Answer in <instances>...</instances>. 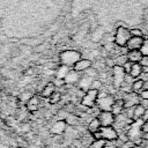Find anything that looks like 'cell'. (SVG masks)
Listing matches in <instances>:
<instances>
[{
  "label": "cell",
  "mask_w": 148,
  "mask_h": 148,
  "mask_svg": "<svg viewBox=\"0 0 148 148\" xmlns=\"http://www.w3.org/2000/svg\"><path fill=\"white\" fill-rule=\"evenodd\" d=\"M81 59V53L75 50H66L59 54L60 65H66L68 67H73Z\"/></svg>",
  "instance_id": "6da1fadb"
},
{
  "label": "cell",
  "mask_w": 148,
  "mask_h": 148,
  "mask_svg": "<svg viewBox=\"0 0 148 148\" xmlns=\"http://www.w3.org/2000/svg\"><path fill=\"white\" fill-rule=\"evenodd\" d=\"M114 99L116 98L108 92H104V94L98 92V98H97L96 105L101 111H111V108H112Z\"/></svg>",
  "instance_id": "7a4b0ae2"
},
{
  "label": "cell",
  "mask_w": 148,
  "mask_h": 148,
  "mask_svg": "<svg viewBox=\"0 0 148 148\" xmlns=\"http://www.w3.org/2000/svg\"><path fill=\"white\" fill-rule=\"evenodd\" d=\"M131 32H130V29L125 28V27H118L117 30H116V34H114V37H113V42L116 45L123 47L126 45V43L128 42V39L131 38Z\"/></svg>",
  "instance_id": "3957f363"
},
{
  "label": "cell",
  "mask_w": 148,
  "mask_h": 148,
  "mask_svg": "<svg viewBox=\"0 0 148 148\" xmlns=\"http://www.w3.org/2000/svg\"><path fill=\"white\" fill-rule=\"evenodd\" d=\"M98 92L99 90H95V89H88L83 97L81 98V104L88 109H91L96 105V102H97V98H98Z\"/></svg>",
  "instance_id": "277c9868"
},
{
  "label": "cell",
  "mask_w": 148,
  "mask_h": 148,
  "mask_svg": "<svg viewBox=\"0 0 148 148\" xmlns=\"http://www.w3.org/2000/svg\"><path fill=\"white\" fill-rule=\"evenodd\" d=\"M125 76H126V72L124 71L123 66H118V65H114L112 67V83H113V87L116 89H119L125 80Z\"/></svg>",
  "instance_id": "5b68a950"
},
{
  "label": "cell",
  "mask_w": 148,
  "mask_h": 148,
  "mask_svg": "<svg viewBox=\"0 0 148 148\" xmlns=\"http://www.w3.org/2000/svg\"><path fill=\"white\" fill-rule=\"evenodd\" d=\"M99 133L102 135V139L105 141H114L119 139V134L117 132V130L112 126H101L99 128Z\"/></svg>",
  "instance_id": "8992f818"
},
{
  "label": "cell",
  "mask_w": 148,
  "mask_h": 148,
  "mask_svg": "<svg viewBox=\"0 0 148 148\" xmlns=\"http://www.w3.org/2000/svg\"><path fill=\"white\" fill-rule=\"evenodd\" d=\"M97 118L101 123V126H112L116 120V116L111 111H99Z\"/></svg>",
  "instance_id": "52a82bcc"
},
{
  "label": "cell",
  "mask_w": 148,
  "mask_h": 148,
  "mask_svg": "<svg viewBox=\"0 0 148 148\" xmlns=\"http://www.w3.org/2000/svg\"><path fill=\"white\" fill-rule=\"evenodd\" d=\"M82 74H80V72L77 71H74V69H71L68 72V74L65 76V84H75L80 81Z\"/></svg>",
  "instance_id": "ba28073f"
},
{
  "label": "cell",
  "mask_w": 148,
  "mask_h": 148,
  "mask_svg": "<svg viewBox=\"0 0 148 148\" xmlns=\"http://www.w3.org/2000/svg\"><path fill=\"white\" fill-rule=\"evenodd\" d=\"M2 133L3 132L0 130V148H21L15 141L9 140V138H7Z\"/></svg>",
  "instance_id": "9c48e42d"
},
{
  "label": "cell",
  "mask_w": 148,
  "mask_h": 148,
  "mask_svg": "<svg viewBox=\"0 0 148 148\" xmlns=\"http://www.w3.org/2000/svg\"><path fill=\"white\" fill-rule=\"evenodd\" d=\"M142 42H143V37H134V36H132L128 39V42L126 43L125 46L127 47L128 51L130 50H139L141 44H142Z\"/></svg>",
  "instance_id": "30bf717a"
},
{
  "label": "cell",
  "mask_w": 148,
  "mask_h": 148,
  "mask_svg": "<svg viewBox=\"0 0 148 148\" xmlns=\"http://www.w3.org/2000/svg\"><path fill=\"white\" fill-rule=\"evenodd\" d=\"M66 121H65V119H60V120H57L53 125H52V127H51V133L52 134H58V135H61L64 132H65V130H66Z\"/></svg>",
  "instance_id": "8fae6325"
},
{
  "label": "cell",
  "mask_w": 148,
  "mask_h": 148,
  "mask_svg": "<svg viewBox=\"0 0 148 148\" xmlns=\"http://www.w3.org/2000/svg\"><path fill=\"white\" fill-rule=\"evenodd\" d=\"M91 65H92V62H91L90 59H80V60L73 66V69H74V71H77V72H83V71H86L87 68L91 67Z\"/></svg>",
  "instance_id": "7c38bea8"
},
{
  "label": "cell",
  "mask_w": 148,
  "mask_h": 148,
  "mask_svg": "<svg viewBox=\"0 0 148 148\" xmlns=\"http://www.w3.org/2000/svg\"><path fill=\"white\" fill-rule=\"evenodd\" d=\"M124 109H125L124 99L123 98H118V99H114V102L112 104V108H111V112L114 116H119L120 113H123Z\"/></svg>",
  "instance_id": "4fadbf2b"
},
{
  "label": "cell",
  "mask_w": 148,
  "mask_h": 148,
  "mask_svg": "<svg viewBox=\"0 0 148 148\" xmlns=\"http://www.w3.org/2000/svg\"><path fill=\"white\" fill-rule=\"evenodd\" d=\"M146 111V108L142 105V104H136L134 105V109H133V117H132V120L133 121H138V120H141L143 113Z\"/></svg>",
  "instance_id": "5bb4252c"
},
{
  "label": "cell",
  "mask_w": 148,
  "mask_h": 148,
  "mask_svg": "<svg viewBox=\"0 0 148 148\" xmlns=\"http://www.w3.org/2000/svg\"><path fill=\"white\" fill-rule=\"evenodd\" d=\"M126 56H127L128 61H131V62H140V60H141L142 57H143V56L141 54L140 50H130Z\"/></svg>",
  "instance_id": "9a60e30c"
},
{
  "label": "cell",
  "mask_w": 148,
  "mask_h": 148,
  "mask_svg": "<svg viewBox=\"0 0 148 148\" xmlns=\"http://www.w3.org/2000/svg\"><path fill=\"white\" fill-rule=\"evenodd\" d=\"M54 91H56V86L53 84V82H49V83H46V86H45V87L43 88V90L40 91V96L49 98Z\"/></svg>",
  "instance_id": "2e32d148"
},
{
  "label": "cell",
  "mask_w": 148,
  "mask_h": 148,
  "mask_svg": "<svg viewBox=\"0 0 148 148\" xmlns=\"http://www.w3.org/2000/svg\"><path fill=\"white\" fill-rule=\"evenodd\" d=\"M141 74H142V66L140 65V62H133L130 71V75L133 79H135V77H139Z\"/></svg>",
  "instance_id": "e0dca14e"
},
{
  "label": "cell",
  "mask_w": 148,
  "mask_h": 148,
  "mask_svg": "<svg viewBox=\"0 0 148 148\" xmlns=\"http://www.w3.org/2000/svg\"><path fill=\"white\" fill-rule=\"evenodd\" d=\"M71 71V67L66 66V65H60L57 71H56V77H59V79H65V76L68 74V72Z\"/></svg>",
  "instance_id": "ac0fdd59"
},
{
  "label": "cell",
  "mask_w": 148,
  "mask_h": 148,
  "mask_svg": "<svg viewBox=\"0 0 148 148\" xmlns=\"http://www.w3.org/2000/svg\"><path fill=\"white\" fill-rule=\"evenodd\" d=\"M99 128H101V123H99L98 118L97 117L92 118L89 121V124H88V131H89V133H94V132L98 131Z\"/></svg>",
  "instance_id": "d6986e66"
},
{
  "label": "cell",
  "mask_w": 148,
  "mask_h": 148,
  "mask_svg": "<svg viewBox=\"0 0 148 148\" xmlns=\"http://www.w3.org/2000/svg\"><path fill=\"white\" fill-rule=\"evenodd\" d=\"M143 83H145V81H143L142 79H138V80L133 81V83H132V86H131L132 91L135 92V94H139V92L143 89Z\"/></svg>",
  "instance_id": "ffe728a7"
},
{
  "label": "cell",
  "mask_w": 148,
  "mask_h": 148,
  "mask_svg": "<svg viewBox=\"0 0 148 148\" xmlns=\"http://www.w3.org/2000/svg\"><path fill=\"white\" fill-rule=\"evenodd\" d=\"M61 101V94L59 91H54L50 97H49V102L50 104H58Z\"/></svg>",
  "instance_id": "44dd1931"
},
{
  "label": "cell",
  "mask_w": 148,
  "mask_h": 148,
  "mask_svg": "<svg viewBox=\"0 0 148 148\" xmlns=\"http://www.w3.org/2000/svg\"><path fill=\"white\" fill-rule=\"evenodd\" d=\"M105 146H106V141L102 139V140H94L88 148H105Z\"/></svg>",
  "instance_id": "7402d4cb"
},
{
  "label": "cell",
  "mask_w": 148,
  "mask_h": 148,
  "mask_svg": "<svg viewBox=\"0 0 148 148\" xmlns=\"http://www.w3.org/2000/svg\"><path fill=\"white\" fill-rule=\"evenodd\" d=\"M139 50H140V52H141V54L143 57H148V38L143 39V42H142V44H141Z\"/></svg>",
  "instance_id": "603a6c76"
},
{
  "label": "cell",
  "mask_w": 148,
  "mask_h": 148,
  "mask_svg": "<svg viewBox=\"0 0 148 148\" xmlns=\"http://www.w3.org/2000/svg\"><path fill=\"white\" fill-rule=\"evenodd\" d=\"M102 87H103L102 81H101V80H98V79H94V80H92V82H91V84H90V88H89V89L101 90V89H102Z\"/></svg>",
  "instance_id": "cb8c5ba5"
},
{
  "label": "cell",
  "mask_w": 148,
  "mask_h": 148,
  "mask_svg": "<svg viewBox=\"0 0 148 148\" xmlns=\"http://www.w3.org/2000/svg\"><path fill=\"white\" fill-rule=\"evenodd\" d=\"M127 60H128V59H127V56H126V54H121V56H119L118 58H116L114 64L118 65V66H123Z\"/></svg>",
  "instance_id": "d4e9b609"
},
{
  "label": "cell",
  "mask_w": 148,
  "mask_h": 148,
  "mask_svg": "<svg viewBox=\"0 0 148 148\" xmlns=\"http://www.w3.org/2000/svg\"><path fill=\"white\" fill-rule=\"evenodd\" d=\"M130 32H131V36H134V37H142V36H143V32H142L140 29H138V28L131 29Z\"/></svg>",
  "instance_id": "484cf974"
},
{
  "label": "cell",
  "mask_w": 148,
  "mask_h": 148,
  "mask_svg": "<svg viewBox=\"0 0 148 148\" xmlns=\"http://www.w3.org/2000/svg\"><path fill=\"white\" fill-rule=\"evenodd\" d=\"M38 103H39L38 97L35 96V95H32V96L29 98V101L27 102V105H38Z\"/></svg>",
  "instance_id": "4316f807"
},
{
  "label": "cell",
  "mask_w": 148,
  "mask_h": 148,
  "mask_svg": "<svg viewBox=\"0 0 148 148\" xmlns=\"http://www.w3.org/2000/svg\"><path fill=\"white\" fill-rule=\"evenodd\" d=\"M140 132L142 134H148V120L142 121V124L140 125Z\"/></svg>",
  "instance_id": "83f0119b"
},
{
  "label": "cell",
  "mask_w": 148,
  "mask_h": 148,
  "mask_svg": "<svg viewBox=\"0 0 148 148\" xmlns=\"http://www.w3.org/2000/svg\"><path fill=\"white\" fill-rule=\"evenodd\" d=\"M53 84L56 86V88L62 87V86H65V80H64V79H59V77H56V79L53 80Z\"/></svg>",
  "instance_id": "f1b7e54d"
},
{
  "label": "cell",
  "mask_w": 148,
  "mask_h": 148,
  "mask_svg": "<svg viewBox=\"0 0 148 148\" xmlns=\"http://www.w3.org/2000/svg\"><path fill=\"white\" fill-rule=\"evenodd\" d=\"M132 64H133V62H131V61H128V60H127V61L123 65V68H124V71L126 72V74H130V71H131Z\"/></svg>",
  "instance_id": "f546056e"
},
{
  "label": "cell",
  "mask_w": 148,
  "mask_h": 148,
  "mask_svg": "<svg viewBox=\"0 0 148 148\" xmlns=\"http://www.w3.org/2000/svg\"><path fill=\"white\" fill-rule=\"evenodd\" d=\"M139 94H140V97H141L142 99L148 101V89H142Z\"/></svg>",
  "instance_id": "4dcf8cb0"
},
{
  "label": "cell",
  "mask_w": 148,
  "mask_h": 148,
  "mask_svg": "<svg viewBox=\"0 0 148 148\" xmlns=\"http://www.w3.org/2000/svg\"><path fill=\"white\" fill-rule=\"evenodd\" d=\"M90 134H91V138H92L94 140H102V135H101V133H99V130L96 131V132H94V133H90Z\"/></svg>",
  "instance_id": "1f68e13d"
},
{
  "label": "cell",
  "mask_w": 148,
  "mask_h": 148,
  "mask_svg": "<svg viewBox=\"0 0 148 148\" xmlns=\"http://www.w3.org/2000/svg\"><path fill=\"white\" fill-rule=\"evenodd\" d=\"M134 145H135V143H134V141L127 140V141H125V142H124V145H123V148H132Z\"/></svg>",
  "instance_id": "d6a6232c"
},
{
  "label": "cell",
  "mask_w": 148,
  "mask_h": 148,
  "mask_svg": "<svg viewBox=\"0 0 148 148\" xmlns=\"http://www.w3.org/2000/svg\"><path fill=\"white\" fill-rule=\"evenodd\" d=\"M140 65L141 66H148V57H142V59L140 60Z\"/></svg>",
  "instance_id": "836d02e7"
},
{
  "label": "cell",
  "mask_w": 148,
  "mask_h": 148,
  "mask_svg": "<svg viewBox=\"0 0 148 148\" xmlns=\"http://www.w3.org/2000/svg\"><path fill=\"white\" fill-rule=\"evenodd\" d=\"M105 64L109 66V67H113L116 64H114V60H112V59H110V58H108L106 60H105Z\"/></svg>",
  "instance_id": "e575fe53"
},
{
  "label": "cell",
  "mask_w": 148,
  "mask_h": 148,
  "mask_svg": "<svg viewBox=\"0 0 148 148\" xmlns=\"http://www.w3.org/2000/svg\"><path fill=\"white\" fill-rule=\"evenodd\" d=\"M141 120H142V121H145V120H148V109H146V111H145V113H143V116H142Z\"/></svg>",
  "instance_id": "d590c367"
},
{
  "label": "cell",
  "mask_w": 148,
  "mask_h": 148,
  "mask_svg": "<svg viewBox=\"0 0 148 148\" xmlns=\"http://www.w3.org/2000/svg\"><path fill=\"white\" fill-rule=\"evenodd\" d=\"M142 74H148V66H142Z\"/></svg>",
  "instance_id": "8d00e7d4"
},
{
  "label": "cell",
  "mask_w": 148,
  "mask_h": 148,
  "mask_svg": "<svg viewBox=\"0 0 148 148\" xmlns=\"http://www.w3.org/2000/svg\"><path fill=\"white\" fill-rule=\"evenodd\" d=\"M132 148H142V147H141L140 145H134V146H133Z\"/></svg>",
  "instance_id": "74e56055"
}]
</instances>
